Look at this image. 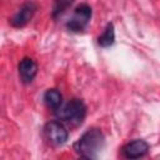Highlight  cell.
<instances>
[{
	"label": "cell",
	"instance_id": "cell-1",
	"mask_svg": "<svg viewBox=\"0 0 160 160\" xmlns=\"http://www.w3.org/2000/svg\"><path fill=\"white\" fill-rule=\"evenodd\" d=\"M105 144V136L98 128L88 129L74 144V150L85 159H95L102 150Z\"/></svg>",
	"mask_w": 160,
	"mask_h": 160
},
{
	"label": "cell",
	"instance_id": "cell-2",
	"mask_svg": "<svg viewBox=\"0 0 160 160\" xmlns=\"http://www.w3.org/2000/svg\"><path fill=\"white\" fill-rule=\"evenodd\" d=\"M55 114L59 120L70 122L72 125H79L86 116V105L81 99L72 98L68 102L62 104L55 111Z\"/></svg>",
	"mask_w": 160,
	"mask_h": 160
},
{
	"label": "cell",
	"instance_id": "cell-3",
	"mask_svg": "<svg viewBox=\"0 0 160 160\" xmlns=\"http://www.w3.org/2000/svg\"><path fill=\"white\" fill-rule=\"evenodd\" d=\"M92 16L91 6L88 4H80L75 8L71 18L66 21V29L72 32H80L85 30L88 24L90 22V19Z\"/></svg>",
	"mask_w": 160,
	"mask_h": 160
},
{
	"label": "cell",
	"instance_id": "cell-4",
	"mask_svg": "<svg viewBox=\"0 0 160 160\" xmlns=\"http://www.w3.org/2000/svg\"><path fill=\"white\" fill-rule=\"evenodd\" d=\"M44 134L49 144L52 146H61L66 142L69 138V132L62 122L58 120H51L45 124L44 126Z\"/></svg>",
	"mask_w": 160,
	"mask_h": 160
},
{
	"label": "cell",
	"instance_id": "cell-5",
	"mask_svg": "<svg viewBox=\"0 0 160 160\" xmlns=\"http://www.w3.org/2000/svg\"><path fill=\"white\" fill-rule=\"evenodd\" d=\"M38 10V5L34 1H26L24 2L18 11L12 15V18L10 19V24L14 28H22L25 26L35 15Z\"/></svg>",
	"mask_w": 160,
	"mask_h": 160
},
{
	"label": "cell",
	"instance_id": "cell-6",
	"mask_svg": "<svg viewBox=\"0 0 160 160\" xmlns=\"http://www.w3.org/2000/svg\"><path fill=\"white\" fill-rule=\"evenodd\" d=\"M19 78L22 84H30L38 74V64L31 58H22L18 65Z\"/></svg>",
	"mask_w": 160,
	"mask_h": 160
},
{
	"label": "cell",
	"instance_id": "cell-7",
	"mask_svg": "<svg viewBox=\"0 0 160 160\" xmlns=\"http://www.w3.org/2000/svg\"><path fill=\"white\" fill-rule=\"evenodd\" d=\"M150 149V145L142 140V139H136L132 140L130 142H128L121 150H122V155L126 159H139L142 158L148 154Z\"/></svg>",
	"mask_w": 160,
	"mask_h": 160
},
{
	"label": "cell",
	"instance_id": "cell-8",
	"mask_svg": "<svg viewBox=\"0 0 160 160\" xmlns=\"http://www.w3.org/2000/svg\"><path fill=\"white\" fill-rule=\"evenodd\" d=\"M44 102L55 112L62 105V95L58 89H48L44 94Z\"/></svg>",
	"mask_w": 160,
	"mask_h": 160
},
{
	"label": "cell",
	"instance_id": "cell-9",
	"mask_svg": "<svg viewBox=\"0 0 160 160\" xmlns=\"http://www.w3.org/2000/svg\"><path fill=\"white\" fill-rule=\"evenodd\" d=\"M114 41H115V28L112 22H109L104 29L102 34L98 38V44L101 48H109L114 44Z\"/></svg>",
	"mask_w": 160,
	"mask_h": 160
},
{
	"label": "cell",
	"instance_id": "cell-10",
	"mask_svg": "<svg viewBox=\"0 0 160 160\" xmlns=\"http://www.w3.org/2000/svg\"><path fill=\"white\" fill-rule=\"evenodd\" d=\"M72 2H74V0H55L54 1V11H52V15L54 16L61 15Z\"/></svg>",
	"mask_w": 160,
	"mask_h": 160
}]
</instances>
